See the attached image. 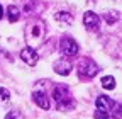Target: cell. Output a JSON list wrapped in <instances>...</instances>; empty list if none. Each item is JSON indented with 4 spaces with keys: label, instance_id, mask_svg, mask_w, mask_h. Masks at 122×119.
I'll return each instance as SVG.
<instances>
[{
    "label": "cell",
    "instance_id": "obj_1",
    "mask_svg": "<svg viewBox=\"0 0 122 119\" xmlns=\"http://www.w3.org/2000/svg\"><path fill=\"white\" fill-rule=\"evenodd\" d=\"M46 36V24L41 19H36L32 22H29L25 27V41L29 44V48L36 49L37 46H41Z\"/></svg>",
    "mask_w": 122,
    "mask_h": 119
},
{
    "label": "cell",
    "instance_id": "obj_2",
    "mask_svg": "<svg viewBox=\"0 0 122 119\" xmlns=\"http://www.w3.org/2000/svg\"><path fill=\"white\" fill-rule=\"evenodd\" d=\"M53 99L56 100L58 111H71L75 107V99L70 94V88L65 83H58L53 87Z\"/></svg>",
    "mask_w": 122,
    "mask_h": 119
},
{
    "label": "cell",
    "instance_id": "obj_3",
    "mask_svg": "<svg viewBox=\"0 0 122 119\" xmlns=\"http://www.w3.org/2000/svg\"><path fill=\"white\" fill-rule=\"evenodd\" d=\"M98 73V65L92 58H83L78 65V75L83 80H90Z\"/></svg>",
    "mask_w": 122,
    "mask_h": 119
},
{
    "label": "cell",
    "instance_id": "obj_4",
    "mask_svg": "<svg viewBox=\"0 0 122 119\" xmlns=\"http://www.w3.org/2000/svg\"><path fill=\"white\" fill-rule=\"evenodd\" d=\"M59 51L63 53L65 56H75L78 53V44L73 38H63L61 39V44H59Z\"/></svg>",
    "mask_w": 122,
    "mask_h": 119
},
{
    "label": "cell",
    "instance_id": "obj_5",
    "mask_svg": "<svg viewBox=\"0 0 122 119\" xmlns=\"http://www.w3.org/2000/svg\"><path fill=\"white\" fill-rule=\"evenodd\" d=\"M83 24H85V27L88 29V31H97L98 26H100V17L97 16L95 12L86 10L83 14Z\"/></svg>",
    "mask_w": 122,
    "mask_h": 119
},
{
    "label": "cell",
    "instance_id": "obj_6",
    "mask_svg": "<svg viewBox=\"0 0 122 119\" xmlns=\"http://www.w3.org/2000/svg\"><path fill=\"white\" fill-rule=\"evenodd\" d=\"M115 104H117V102H114L110 97H107V95H98L97 100H95L97 109H98V111H103V112H107V114H110V112L114 111Z\"/></svg>",
    "mask_w": 122,
    "mask_h": 119
},
{
    "label": "cell",
    "instance_id": "obj_7",
    "mask_svg": "<svg viewBox=\"0 0 122 119\" xmlns=\"http://www.w3.org/2000/svg\"><path fill=\"white\" fill-rule=\"evenodd\" d=\"M20 58H22V61L24 63H27L29 66H34L37 61H39V56H37V51L36 49H32V48H24L22 51H20Z\"/></svg>",
    "mask_w": 122,
    "mask_h": 119
},
{
    "label": "cell",
    "instance_id": "obj_8",
    "mask_svg": "<svg viewBox=\"0 0 122 119\" xmlns=\"http://www.w3.org/2000/svg\"><path fill=\"white\" fill-rule=\"evenodd\" d=\"M53 70H54L56 73H59V75H65V77H66V75H70V73H71L73 66H71V63L68 61V60L61 58V60H58V61H54Z\"/></svg>",
    "mask_w": 122,
    "mask_h": 119
},
{
    "label": "cell",
    "instance_id": "obj_9",
    "mask_svg": "<svg viewBox=\"0 0 122 119\" xmlns=\"http://www.w3.org/2000/svg\"><path fill=\"white\" fill-rule=\"evenodd\" d=\"M32 100L37 104V106L44 111H48L51 107V102L48 99V95H46V92H41V90H34L32 92Z\"/></svg>",
    "mask_w": 122,
    "mask_h": 119
},
{
    "label": "cell",
    "instance_id": "obj_10",
    "mask_svg": "<svg viewBox=\"0 0 122 119\" xmlns=\"http://www.w3.org/2000/svg\"><path fill=\"white\" fill-rule=\"evenodd\" d=\"M54 19H56L58 22H61V24H66V26L73 24V21H75V17L71 16L70 12H58L56 16H54Z\"/></svg>",
    "mask_w": 122,
    "mask_h": 119
},
{
    "label": "cell",
    "instance_id": "obj_11",
    "mask_svg": "<svg viewBox=\"0 0 122 119\" xmlns=\"http://www.w3.org/2000/svg\"><path fill=\"white\" fill-rule=\"evenodd\" d=\"M7 16H9V21L10 22H17L19 17H20V10L17 5H9L7 7Z\"/></svg>",
    "mask_w": 122,
    "mask_h": 119
},
{
    "label": "cell",
    "instance_id": "obj_12",
    "mask_svg": "<svg viewBox=\"0 0 122 119\" xmlns=\"http://www.w3.org/2000/svg\"><path fill=\"white\" fill-rule=\"evenodd\" d=\"M100 83H102V87L105 88V90H114V88H115V78H114V77H110V75L103 77Z\"/></svg>",
    "mask_w": 122,
    "mask_h": 119
},
{
    "label": "cell",
    "instance_id": "obj_13",
    "mask_svg": "<svg viewBox=\"0 0 122 119\" xmlns=\"http://www.w3.org/2000/svg\"><path fill=\"white\" fill-rule=\"evenodd\" d=\"M103 19L107 21V24H114V22H117L119 21V12H107V14H103Z\"/></svg>",
    "mask_w": 122,
    "mask_h": 119
},
{
    "label": "cell",
    "instance_id": "obj_14",
    "mask_svg": "<svg viewBox=\"0 0 122 119\" xmlns=\"http://www.w3.org/2000/svg\"><path fill=\"white\" fill-rule=\"evenodd\" d=\"M9 100H10V92L5 87H0V104H5Z\"/></svg>",
    "mask_w": 122,
    "mask_h": 119
},
{
    "label": "cell",
    "instance_id": "obj_15",
    "mask_svg": "<svg viewBox=\"0 0 122 119\" xmlns=\"http://www.w3.org/2000/svg\"><path fill=\"white\" fill-rule=\"evenodd\" d=\"M93 116H95V119H110V114H107L103 111H97Z\"/></svg>",
    "mask_w": 122,
    "mask_h": 119
},
{
    "label": "cell",
    "instance_id": "obj_16",
    "mask_svg": "<svg viewBox=\"0 0 122 119\" xmlns=\"http://www.w3.org/2000/svg\"><path fill=\"white\" fill-rule=\"evenodd\" d=\"M17 117H19V111H10L5 116V119H17Z\"/></svg>",
    "mask_w": 122,
    "mask_h": 119
},
{
    "label": "cell",
    "instance_id": "obj_17",
    "mask_svg": "<svg viewBox=\"0 0 122 119\" xmlns=\"http://www.w3.org/2000/svg\"><path fill=\"white\" fill-rule=\"evenodd\" d=\"M4 17V9H2V5H0V19Z\"/></svg>",
    "mask_w": 122,
    "mask_h": 119
}]
</instances>
